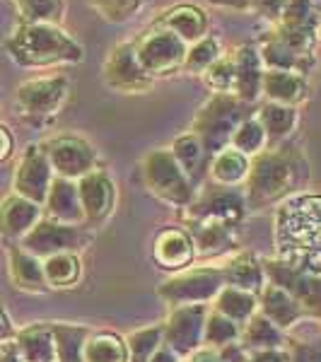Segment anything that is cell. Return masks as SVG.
<instances>
[{
    "instance_id": "4fadbf2b",
    "label": "cell",
    "mask_w": 321,
    "mask_h": 362,
    "mask_svg": "<svg viewBox=\"0 0 321 362\" xmlns=\"http://www.w3.org/2000/svg\"><path fill=\"white\" fill-rule=\"evenodd\" d=\"M104 80L107 85L116 92H124V95H140V92H148L153 87L155 80L145 73V68L140 66L136 56V42L119 44L109 54L107 63H104Z\"/></svg>"
},
{
    "instance_id": "5bb4252c",
    "label": "cell",
    "mask_w": 321,
    "mask_h": 362,
    "mask_svg": "<svg viewBox=\"0 0 321 362\" xmlns=\"http://www.w3.org/2000/svg\"><path fill=\"white\" fill-rule=\"evenodd\" d=\"M51 181H54V169H51L44 148L42 145H29L15 169V194L42 206V203H46V196H49Z\"/></svg>"
},
{
    "instance_id": "b9f144b4",
    "label": "cell",
    "mask_w": 321,
    "mask_h": 362,
    "mask_svg": "<svg viewBox=\"0 0 321 362\" xmlns=\"http://www.w3.org/2000/svg\"><path fill=\"white\" fill-rule=\"evenodd\" d=\"M128 362H150L155 350L162 346V326L140 329L133 336H128Z\"/></svg>"
},
{
    "instance_id": "ffe728a7",
    "label": "cell",
    "mask_w": 321,
    "mask_h": 362,
    "mask_svg": "<svg viewBox=\"0 0 321 362\" xmlns=\"http://www.w3.org/2000/svg\"><path fill=\"white\" fill-rule=\"evenodd\" d=\"M44 206H46L49 218L56 220V223H63V225L85 223V210H83V203H80L78 184H75L73 179L54 177Z\"/></svg>"
},
{
    "instance_id": "9f6ffc18",
    "label": "cell",
    "mask_w": 321,
    "mask_h": 362,
    "mask_svg": "<svg viewBox=\"0 0 321 362\" xmlns=\"http://www.w3.org/2000/svg\"><path fill=\"white\" fill-rule=\"evenodd\" d=\"M0 353H3V346H0Z\"/></svg>"
},
{
    "instance_id": "6da1fadb",
    "label": "cell",
    "mask_w": 321,
    "mask_h": 362,
    "mask_svg": "<svg viewBox=\"0 0 321 362\" xmlns=\"http://www.w3.org/2000/svg\"><path fill=\"white\" fill-rule=\"evenodd\" d=\"M278 261L321 276V196L285 201L276 215Z\"/></svg>"
},
{
    "instance_id": "c3c4849f",
    "label": "cell",
    "mask_w": 321,
    "mask_h": 362,
    "mask_svg": "<svg viewBox=\"0 0 321 362\" xmlns=\"http://www.w3.org/2000/svg\"><path fill=\"white\" fill-rule=\"evenodd\" d=\"M215 8H225V10H237V13H244V10H252L254 0H208Z\"/></svg>"
},
{
    "instance_id": "52a82bcc",
    "label": "cell",
    "mask_w": 321,
    "mask_h": 362,
    "mask_svg": "<svg viewBox=\"0 0 321 362\" xmlns=\"http://www.w3.org/2000/svg\"><path fill=\"white\" fill-rule=\"evenodd\" d=\"M186 51H189V44H184L177 34L162 27H155L153 32H148L136 42V56L140 66L153 80L184 70Z\"/></svg>"
},
{
    "instance_id": "f907efd6",
    "label": "cell",
    "mask_w": 321,
    "mask_h": 362,
    "mask_svg": "<svg viewBox=\"0 0 321 362\" xmlns=\"http://www.w3.org/2000/svg\"><path fill=\"white\" fill-rule=\"evenodd\" d=\"M150 362H179V355L174 353V350H169L165 343H162V346L155 350L153 358H150Z\"/></svg>"
},
{
    "instance_id": "5b68a950",
    "label": "cell",
    "mask_w": 321,
    "mask_h": 362,
    "mask_svg": "<svg viewBox=\"0 0 321 362\" xmlns=\"http://www.w3.org/2000/svg\"><path fill=\"white\" fill-rule=\"evenodd\" d=\"M143 181L150 194L177 208H189L196 201L194 181L184 174L169 150H153L143 160Z\"/></svg>"
},
{
    "instance_id": "ac0fdd59",
    "label": "cell",
    "mask_w": 321,
    "mask_h": 362,
    "mask_svg": "<svg viewBox=\"0 0 321 362\" xmlns=\"http://www.w3.org/2000/svg\"><path fill=\"white\" fill-rule=\"evenodd\" d=\"M155 27L169 29L172 34H177L184 44H196L198 39L208 37L210 20L208 13L203 8H198L194 3H182L169 8L160 20L155 22Z\"/></svg>"
},
{
    "instance_id": "4316f807",
    "label": "cell",
    "mask_w": 321,
    "mask_h": 362,
    "mask_svg": "<svg viewBox=\"0 0 321 362\" xmlns=\"http://www.w3.org/2000/svg\"><path fill=\"white\" fill-rule=\"evenodd\" d=\"M15 346L25 362H56V338L51 326L37 324L20 331Z\"/></svg>"
},
{
    "instance_id": "7dc6e473",
    "label": "cell",
    "mask_w": 321,
    "mask_h": 362,
    "mask_svg": "<svg viewBox=\"0 0 321 362\" xmlns=\"http://www.w3.org/2000/svg\"><path fill=\"white\" fill-rule=\"evenodd\" d=\"M13 150H15L13 133L8 131V126L0 124V165H3V162L8 160L10 155H13Z\"/></svg>"
},
{
    "instance_id": "ba28073f",
    "label": "cell",
    "mask_w": 321,
    "mask_h": 362,
    "mask_svg": "<svg viewBox=\"0 0 321 362\" xmlns=\"http://www.w3.org/2000/svg\"><path fill=\"white\" fill-rule=\"evenodd\" d=\"M227 283L223 268H194V271H184L172 280H167V283H162L157 295L172 307L206 305L208 300H215V295Z\"/></svg>"
},
{
    "instance_id": "816d5d0a",
    "label": "cell",
    "mask_w": 321,
    "mask_h": 362,
    "mask_svg": "<svg viewBox=\"0 0 321 362\" xmlns=\"http://www.w3.org/2000/svg\"><path fill=\"white\" fill-rule=\"evenodd\" d=\"M191 362H225L223 355L215 353V350H196L194 355H191Z\"/></svg>"
},
{
    "instance_id": "681fc988",
    "label": "cell",
    "mask_w": 321,
    "mask_h": 362,
    "mask_svg": "<svg viewBox=\"0 0 321 362\" xmlns=\"http://www.w3.org/2000/svg\"><path fill=\"white\" fill-rule=\"evenodd\" d=\"M13 336H15V331H13V324H10V317L5 314V309L0 307V346L13 341Z\"/></svg>"
},
{
    "instance_id": "277c9868",
    "label": "cell",
    "mask_w": 321,
    "mask_h": 362,
    "mask_svg": "<svg viewBox=\"0 0 321 362\" xmlns=\"http://www.w3.org/2000/svg\"><path fill=\"white\" fill-rule=\"evenodd\" d=\"M244 119H249V104L237 95H213L196 114L191 133L201 140L210 157L230 148L232 136Z\"/></svg>"
},
{
    "instance_id": "11a10c76",
    "label": "cell",
    "mask_w": 321,
    "mask_h": 362,
    "mask_svg": "<svg viewBox=\"0 0 321 362\" xmlns=\"http://www.w3.org/2000/svg\"><path fill=\"white\" fill-rule=\"evenodd\" d=\"M314 3H319V5H321V0H314Z\"/></svg>"
},
{
    "instance_id": "d4e9b609",
    "label": "cell",
    "mask_w": 321,
    "mask_h": 362,
    "mask_svg": "<svg viewBox=\"0 0 321 362\" xmlns=\"http://www.w3.org/2000/svg\"><path fill=\"white\" fill-rule=\"evenodd\" d=\"M10 278H13L15 288L25 290V293H46L49 285L44 278V264L34 254H29L22 247H10Z\"/></svg>"
},
{
    "instance_id": "8992f818",
    "label": "cell",
    "mask_w": 321,
    "mask_h": 362,
    "mask_svg": "<svg viewBox=\"0 0 321 362\" xmlns=\"http://www.w3.org/2000/svg\"><path fill=\"white\" fill-rule=\"evenodd\" d=\"M70 95V80L66 75H39L17 87V112L29 124H42L61 112Z\"/></svg>"
},
{
    "instance_id": "d590c367",
    "label": "cell",
    "mask_w": 321,
    "mask_h": 362,
    "mask_svg": "<svg viewBox=\"0 0 321 362\" xmlns=\"http://www.w3.org/2000/svg\"><path fill=\"white\" fill-rule=\"evenodd\" d=\"M51 331H54L56 338V362H85L83 348L87 336H90L85 326L51 324Z\"/></svg>"
},
{
    "instance_id": "8fae6325",
    "label": "cell",
    "mask_w": 321,
    "mask_h": 362,
    "mask_svg": "<svg viewBox=\"0 0 321 362\" xmlns=\"http://www.w3.org/2000/svg\"><path fill=\"white\" fill-rule=\"evenodd\" d=\"M56 177L83 179L97 169V150L80 136H56L42 145Z\"/></svg>"
},
{
    "instance_id": "2e32d148",
    "label": "cell",
    "mask_w": 321,
    "mask_h": 362,
    "mask_svg": "<svg viewBox=\"0 0 321 362\" xmlns=\"http://www.w3.org/2000/svg\"><path fill=\"white\" fill-rule=\"evenodd\" d=\"M78 194L85 210V220H90V223H102L114 210V181L102 169H95V172L85 174L83 179H78Z\"/></svg>"
},
{
    "instance_id": "f5cc1de1",
    "label": "cell",
    "mask_w": 321,
    "mask_h": 362,
    "mask_svg": "<svg viewBox=\"0 0 321 362\" xmlns=\"http://www.w3.org/2000/svg\"><path fill=\"white\" fill-rule=\"evenodd\" d=\"M0 362H25V360H22V355L15 343H5L3 353H0Z\"/></svg>"
},
{
    "instance_id": "603a6c76",
    "label": "cell",
    "mask_w": 321,
    "mask_h": 362,
    "mask_svg": "<svg viewBox=\"0 0 321 362\" xmlns=\"http://www.w3.org/2000/svg\"><path fill=\"white\" fill-rule=\"evenodd\" d=\"M261 95L268 102L285 104V107H297L309 95L307 75L300 73H283V70H264V85Z\"/></svg>"
},
{
    "instance_id": "e575fe53",
    "label": "cell",
    "mask_w": 321,
    "mask_h": 362,
    "mask_svg": "<svg viewBox=\"0 0 321 362\" xmlns=\"http://www.w3.org/2000/svg\"><path fill=\"white\" fill-rule=\"evenodd\" d=\"M22 25H58L66 17V0H13Z\"/></svg>"
},
{
    "instance_id": "4dcf8cb0",
    "label": "cell",
    "mask_w": 321,
    "mask_h": 362,
    "mask_svg": "<svg viewBox=\"0 0 321 362\" xmlns=\"http://www.w3.org/2000/svg\"><path fill=\"white\" fill-rule=\"evenodd\" d=\"M239 343H242L244 350H273V348H283L285 334L273 321H268L264 314H254L247 321V326H244Z\"/></svg>"
},
{
    "instance_id": "7a4b0ae2",
    "label": "cell",
    "mask_w": 321,
    "mask_h": 362,
    "mask_svg": "<svg viewBox=\"0 0 321 362\" xmlns=\"http://www.w3.org/2000/svg\"><path fill=\"white\" fill-rule=\"evenodd\" d=\"M307 177L305 157L295 148H276L254 155L247 177L249 208H264L293 194Z\"/></svg>"
},
{
    "instance_id": "f6af8a7d",
    "label": "cell",
    "mask_w": 321,
    "mask_h": 362,
    "mask_svg": "<svg viewBox=\"0 0 321 362\" xmlns=\"http://www.w3.org/2000/svg\"><path fill=\"white\" fill-rule=\"evenodd\" d=\"M285 8H288V0H254L252 13H259L261 17H266V20L276 27L285 13Z\"/></svg>"
},
{
    "instance_id": "83f0119b",
    "label": "cell",
    "mask_w": 321,
    "mask_h": 362,
    "mask_svg": "<svg viewBox=\"0 0 321 362\" xmlns=\"http://www.w3.org/2000/svg\"><path fill=\"white\" fill-rule=\"evenodd\" d=\"M223 271H225V283L230 288L247 290L252 295L264 290V264L254 254H249V251L235 256Z\"/></svg>"
},
{
    "instance_id": "836d02e7",
    "label": "cell",
    "mask_w": 321,
    "mask_h": 362,
    "mask_svg": "<svg viewBox=\"0 0 321 362\" xmlns=\"http://www.w3.org/2000/svg\"><path fill=\"white\" fill-rule=\"evenodd\" d=\"M85 362H128V346L116 334H92L83 348Z\"/></svg>"
},
{
    "instance_id": "7bdbcfd3",
    "label": "cell",
    "mask_w": 321,
    "mask_h": 362,
    "mask_svg": "<svg viewBox=\"0 0 321 362\" xmlns=\"http://www.w3.org/2000/svg\"><path fill=\"white\" fill-rule=\"evenodd\" d=\"M206 83L215 95H235L237 75H235V58L225 54L220 61H215L206 73Z\"/></svg>"
},
{
    "instance_id": "3957f363",
    "label": "cell",
    "mask_w": 321,
    "mask_h": 362,
    "mask_svg": "<svg viewBox=\"0 0 321 362\" xmlns=\"http://www.w3.org/2000/svg\"><path fill=\"white\" fill-rule=\"evenodd\" d=\"M5 51L22 68H51L83 61V44L58 25H20Z\"/></svg>"
},
{
    "instance_id": "f1b7e54d",
    "label": "cell",
    "mask_w": 321,
    "mask_h": 362,
    "mask_svg": "<svg viewBox=\"0 0 321 362\" xmlns=\"http://www.w3.org/2000/svg\"><path fill=\"white\" fill-rule=\"evenodd\" d=\"M249 167L252 160L247 155H242L235 148H227L223 153H218L210 162V179L218 186H230L237 189L239 184H244L249 177Z\"/></svg>"
},
{
    "instance_id": "484cf974",
    "label": "cell",
    "mask_w": 321,
    "mask_h": 362,
    "mask_svg": "<svg viewBox=\"0 0 321 362\" xmlns=\"http://www.w3.org/2000/svg\"><path fill=\"white\" fill-rule=\"evenodd\" d=\"M261 309H264L261 314L268 321H273L278 329H290V326H295L302 319L300 305L283 288H278L273 283L261 290Z\"/></svg>"
},
{
    "instance_id": "30bf717a",
    "label": "cell",
    "mask_w": 321,
    "mask_h": 362,
    "mask_svg": "<svg viewBox=\"0 0 321 362\" xmlns=\"http://www.w3.org/2000/svg\"><path fill=\"white\" fill-rule=\"evenodd\" d=\"M208 305H184L174 307L172 317L162 326V343L174 350L179 358H191L203 346Z\"/></svg>"
},
{
    "instance_id": "8d00e7d4",
    "label": "cell",
    "mask_w": 321,
    "mask_h": 362,
    "mask_svg": "<svg viewBox=\"0 0 321 362\" xmlns=\"http://www.w3.org/2000/svg\"><path fill=\"white\" fill-rule=\"evenodd\" d=\"M319 22H321V5L319 3H314V0H288V8H285L283 17H280L278 27L317 34Z\"/></svg>"
},
{
    "instance_id": "d6986e66",
    "label": "cell",
    "mask_w": 321,
    "mask_h": 362,
    "mask_svg": "<svg viewBox=\"0 0 321 362\" xmlns=\"http://www.w3.org/2000/svg\"><path fill=\"white\" fill-rule=\"evenodd\" d=\"M153 256L157 264H160V268H165V271H182V268L191 266V261L196 256L194 239H191L186 230L167 227L155 239Z\"/></svg>"
},
{
    "instance_id": "bcb514c9",
    "label": "cell",
    "mask_w": 321,
    "mask_h": 362,
    "mask_svg": "<svg viewBox=\"0 0 321 362\" xmlns=\"http://www.w3.org/2000/svg\"><path fill=\"white\" fill-rule=\"evenodd\" d=\"M244 362H288V350L273 348V350H254L252 355H247Z\"/></svg>"
},
{
    "instance_id": "7c38bea8",
    "label": "cell",
    "mask_w": 321,
    "mask_h": 362,
    "mask_svg": "<svg viewBox=\"0 0 321 362\" xmlns=\"http://www.w3.org/2000/svg\"><path fill=\"white\" fill-rule=\"evenodd\" d=\"M247 196L239 194L237 189L230 186H218L213 184L201 198H196L189 208H186V218H208L215 223H223L230 227L242 225L244 215H247Z\"/></svg>"
},
{
    "instance_id": "1f68e13d",
    "label": "cell",
    "mask_w": 321,
    "mask_h": 362,
    "mask_svg": "<svg viewBox=\"0 0 321 362\" xmlns=\"http://www.w3.org/2000/svg\"><path fill=\"white\" fill-rule=\"evenodd\" d=\"M256 295L247 293V290H237V288H230L225 285L218 295H215V312H220L223 317H227L235 324H247L249 319L256 314Z\"/></svg>"
},
{
    "instance_id": "74e56055",
    "label": "cell",
    "mask_w": 321,
    "mask_h": 362,
    "mask_svg": "<svg viewBox=\"0 0 321 362\" xmlns=\"http://www.w3.org/2000/svg\"><path fill=\"white\" fill-rule=\"evenodd\" d=\"M225 56V49H223V42H220L215 34H208V37L198 39L196 44L189 46L186 51V61H184V70L191 75H201L213 66L215 61Z\"/></svg>"
},
{
    "instance_id": "9a60e30c",
    "label": "cell",
    "mask_w": 321,
    "mask_h": 362,
    "mask_svg": "<svg viewBox=\"0 0 321 362\" xmlns=\"http://www.w3.org/2000/svg\"><path fill=\"white\" fill-rule=\"evenodd\" d=\"M85 242L83 232L78 225H63L51 218H42L32 230L22 237V249L34 254L37 259H49L54 254H63V251H73L75 247Z\"/></svg>"
},
{
    "instance_id": "e0dca14e",
    "label": "cell",
    "mask_w": 321,
    "mask_h": 362,
    "mask_svg": "<svg viewBox=\"0 0 321 362\" xmlns=\"http://www.w3.org/2000/svg\"><path fill=\"white\" fill-rule=\"evenodd\" d=\"M259 56L264 61L266 70H283V73H300V75H307L314 68V63H317V56H309L293 49L273 29L266 32L264 42L259 46Z\"/></svg>"
},
{
    "instance_id": "9c48e42d",
    "label": "cell",
    "mask_w": 321,
    "mask_h": 362,
    "mask_svg": "<svg viewBox=\"0 0 321 362\" xmlns=\"http://www.w3.org/2000/svg\"><path fill=\"white\" fill-rule=\"evenodd\" d=\"M261 264H264V273L271 278V283L293 297L300 305L302 314H309V317L321 321V276L300 271V268L288 266L278 259L261 261Z\"/></svg>"
},
{
    "instance_id": "7402d4cb",
    "label": "cell",
    "mask_w": 321,
    "mask_h": 362,
    "mask_svg": "<svg viewBox=\"0 0 321 362\" xmlns=\"http://www.w3.org/2000/svg\"><path fill=\"white\" fill-rule=\"evenodd\" d=\"M42 220V206L22 196H8L0 203V235L10 239H22Z\"/></svg>"
},
{
    "instance_id": "60d3db41",
    "label": "cell",
    "mask_w": 321,
    "mask_h": 362,
    "mask_svg": "<svg viewBox=\"0 0 321 362\" xmlns=\"http://www.w3.org/2000/svg\"><path fill=\"white\" fill-rule=\"evenodd\" d=\"M239 336H242V329H239L235 321L223 317L220 312H208L206 331H203V346H208L210 350L225 348V346L237 343Z\"/></svg>"
},
{
    "instance_id": "ab89813d",
    "label": "cell",
    "mask_w": 321,
    "mask_h": 362,
    "mask_svg": "<svg viewBox=\"0 0 321 362\" xmlns=\"http://www.w3.org/2000/svg\"><path fill=\"white\" fill-rule=\"evenodd\" d=\"M266 143H268V138H266L264 126L259 124L256 116H249V119H244L242 124H239L235 136H232L230 148L239 150V153L247 155V157H254V155L264 153Z\"/></svg>"
},
{
    "instance_id": "f35d334b",
    "label": "cell",
    "mask_w": 321,
    "mask_h": 362,
    "mask_svg": "<svg viewBox=\"0 0 321 362\" xmlns=\"http://www.w3.org/2000/svg\"><path fill=\"white\" fill-rule=\"evenodd\" d=\"M150 3H153V0H87V5H90L102 20L112 22V25L131 22L133 17H138Z\"/></svg>"
},
{
    "instance_id": "db71d44e",
    "label": "cell",
    "mask_w": 321,
    "mask_h": 362,
    "mask_svg": "<svg viewBox=\"0 0 321 362\" xmlns=\"http://www.w3.org/2000/svg\"><path fill=\"white\" fill-rule=\"evenodd\" d=\"M317 34H319V42H321V22H319V32Z\"/></svg>"
},
{
    "instance_id": "ee69618b",
    "label": "cell",
    "mask_w": 321,
    "mask_h": 362,
    "mask_svg": "<svg viewBox=\"0 0 321 362\" xmlns=\"http://www.w3.org/2000/svg\"><path fill=\"white\" fill-rule=\"evenodd\" d=\"M288 362H321V334L290 338Z\"/></svg>"
},
{
    "instance_id": "d6a6232c",
    "label": "cell",
    "mask_w": 321,
    "mask_h": 362,
    "mask_svg": "<svg viewBox=\"0 0 321 362\" xmlns=\"http://www.w3.org/2000/svg\"><path fill=\"white\" fill-rule=\"evenodd\" d=\"M83 276V264L73 251H63L44 259V278L49 288H73Z\"/></svg>"
},
{
    "instance_id": "f546056e",
    "label": "cell",
    "mask_w": 321,
    "mask_h": 362,
    "mask_svg": "<svg viewBox=\"0 0 321 362\" xmlns=\"http://www.w3.org/2000/svg\"><path fill=\"white\" fill-rule=\"evenodd\" d=\"M256 119H259V124L264 126L266 138L271 140V143H280V140L288 138L290 133L295 131L297 121H300V114H297V107H285V104L266 102L264 107H259Z\"/></svg>"
},
{
    "instance_id": "cb8c5ba5",
    "label": "cell",
    "mask_w": 321,
    "mask_h": 362,
    "mask_svg": "<svg viewBox=\"0 0 321 362\" xmlns=\"http://www.w3.org/2000/svg\"><path fill=\"white\" fill-rule=\"evenodd\" d=\"M169 153L174 155V160H177V165L184 169L186 177L194 181V186L201 184V181L206 179V174L210 172V162H213V157L206 153L203 143L194 136V133H184V136H179L172 143V150H169Z\"/></svg>"
},
{
    "instance_id": "44dd1931",
    "label": "cell",
    "mask_w": 321,
    "mask_h": 362,
    "mask_svg": "<svg viewBox=\"0 0 321 362\" xmlns=\"http://www.w3.org/2000/svg\"><path fill=\"white\" fill-rule=\"evenodd\" d=\"M235 58V95L247 104H254L261 97V85H264V61L259 56V49L254 46H239L232 54Z\"/></svg>"
}]
</instances>
